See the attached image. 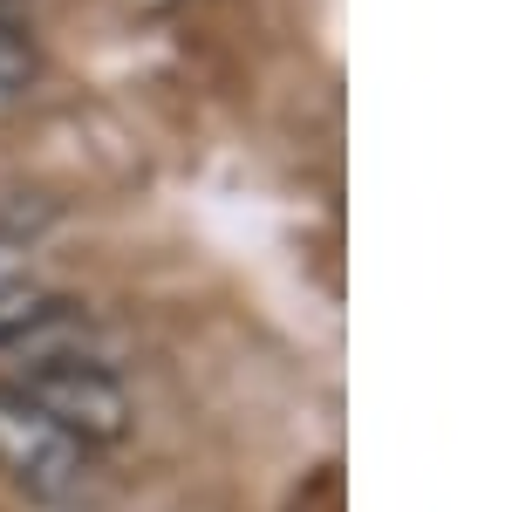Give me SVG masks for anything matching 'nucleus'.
<instances>
[{
    "label": "nucleus",
    "instance_id": "nucleus-1",
    "mask_svg": "<svg viewBox=\"0 0 512 512\" xmlns=\"http://www.w3.org/2000/svg\"><path fill=\"white\" fill-rule=\"evenodd\" d=\"M14 390L35 396L82 451H110V444L130 437V390H123V376L103 362V355L35 349V362L14 376Z\"/></svg>",
    "mask_w": 512,
    "mask_h": 512
},
{
    "label": "nucleus",
    "instance_id": "nucleus-4",
    "mask_svg": "<svg viewBox=\"0 0 512 512\" xmlns=\"http://www.w3.org/2000/svg\"><path fill=\"white\" fill-rule=\"evenodd\" d=\"M28 76H35V35L14 14H0V96H14Z\"/></svg>",
    "mask_w": 512,
    "mask_h": 512
},
{
    "label": "nucleus",
    "instance_id": "nucleus-3",
    "mask_svg": "<svg viewBox=\"0 0 512 512\" xmlns=\"http://www.w3.org/2000/svg\"><path fill=\"white\" fill-rule=\"evenodd\" d=\"M62 301H48L35 280L21 274V260L7 253V239H0V349H14V342H28L41 335V321L55 315Z\"/></svg>",
    "mask_w": 512,
    "mask_h": 512
},
{
    "label": "nucleus",
    "instance_id": "nucleus-2",
    "mask_svg": "<svg viewBox=\"0 0 512 512\" xmlns=\"http://www.w3.org/2000/svg\"><path fill=\"white\" fill-rule=\"evenodd\" d=\"M0 478L14 492H28L41 506L76 499L89 478V451L62 431L35 396H21L14 383H0Z\"/></svg>",
    "mask_w": 512,
    "mask_h": 512
}]
</instances>
